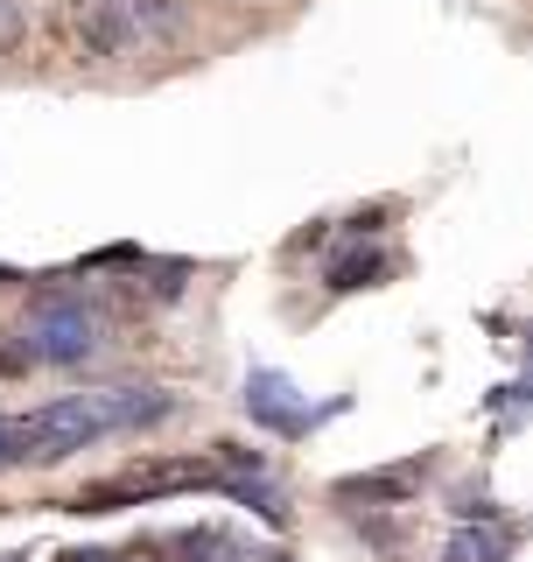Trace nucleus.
Returning a JSON list of instances; mask_svg holds the SVG:
<instances>
[{"instance_id": "obj_1", "label": "nucleus", "mask_w": 533, "mask_h": 562, "mask_svg": "<svg viewBox=\"0 0 533 562\" xmlns=\"http://www.w3.org/2000/svg\"><path fill=\"white\" fill-rule=\"evenodd\" d=\"M175 415L169 386H99V394H64L35 415H14V464H57L70 450H92L120 429H155Z\"/></svg>"}, {"instance_id": "obj_2", "label": "nucleus", "mask_w": 533, "mask_h": 562, "mask_svg": "<svg viewBox=\"0 0 533 562\" xmlns=\"http://www.w3.org/2000/svg\"><path fill=\"white\" fill-rule=\"evenodd\" d=\"M99 345H105V324L78 295H43V303L22 316V359L29 366H84Z\"/></svg>"}, {"instance_id": "obj_3", "label": "nucleus", "mask_w": 533, "mask_h": 562, "mask_svg": "<svg viewBox=\"0 0 533 562\" xmlns=\"http://www.w3.org/2000/svg\"><path fill=\"white\" fill-rule=\"evenodd\" d=\"M99 8L113 14L127 57H134V49H162V43L183 35V0H99Z\"/></svg>"}, {"instance_id": "obj_4", "label": "nucleus", "mask_w": 533, "mask_h": 562, "mask_svg": "<svg viewBox=\"0 0 533 562\" xmlns=\"http://www.w3.org/2000/svg\"><path fill=\"white\" fill-rule=\"evenodd\" d=\"M246 408H253V422H266V429H281V436L309 429V408H295V386L281 373H253V380H246Z\"/></svg>"}, {"instance_id": "obj_5", "label": "nucleus", "mask_w": 533, "mask_h": 562, "mask_svg": "<svg viewBox=\"0 0 533 562\" xmlns=\"http://www.w3.org/2000/svg\"><path fill=\"white\" fill-rule=\"evenodd\" d=\"M421 492V464H400V471H365V479H344L337 499H386V506H407Z\"/></svg>"}, {"instance_id": "obj_6", "label": "nucleus", "mask_w": 533, "mask_h": 562, "mask_svg": "<svg viewBox=\"0 0 533 562\" xmlns=\"http://www.w3.org/2000/svg\"><path fill=\"white\" fill-rule=\"evenodd\" d=\"M506 555H512V541L499 535V527H456L442 562H506Z\"/></svg>"}, {"instance_id": "obj_7", "label": "nucleus", "mask_w": 533, "mask_h": 562, "mask_svg": "<svg viewBox=\"0 0 533 562\" xmlns=\"http://www.w3.org/2000/svg\"><path fill=\"white\" fill-rule=\"evenodd\" d=\"M379 274H386V254H344V260H330V289H337V295L379 289Z\"/></svg>"}, {"instance_id": "obj_8", "label": "nucleus", "mask_w": 533, "mask_h": 562, "mask_svg": "<svg viewBox=\"0 0 533 562\" xmlns=\"http://www.w3.org/2000/svg\"><path fill=\"white\" fill-rule=\"evenodd\" d=\"M22 0H0V57H8V49H22Z\"/></svg>"}, {"instance_id": "obj_9", "label": "nucleus", "mask_w": 533, "mask_h": 562, "mask_svg": "<svg viewBox=\"0 0 533 562\" xmlns=\"http://www.w3.org/2000/svg\"><path fill=\"white\" fill-rule=\"evenodd\" d=\"M14 464V415H0V471Z\"/></svg>"}, {"instance_id": "obj_10", "label": "nucleus", "mask_w": 533, "mask_h": 562, "mask_svg": "<svg viewBox=\"0 0 533 562\" xmlns=\"http://www.w3.org/2000/svg\"><path fill=\"white\" fill-rule=\"evenodd\" d=\"M64 562H113V555H105V549H70Z\"/></svg>"}, {"instance_id": "obj_11", "label": "nucleus", "mask_w": 533, "mask_h": 562, "mask_svg": "<svg viewBox=\"0 0 533 562\" xmlns=\"http://www.w3.org/2000/svg\"><path fill=\"white\" fill-rule=\"evenodd\" d=\"M253 562H288V555H281V549H266V555H253Z\"/></svg>"}]
</instances>
